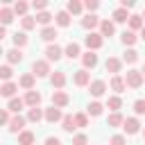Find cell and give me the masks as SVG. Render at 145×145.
<instances>
[{
	"instance_id": "6da1fadb",
	"label": "cell",
	"mask_w": 145,
	"mask_h": 145,
	"mask_svg": "<svg viewBox=\"0 0 145 145\" xmlns=\"http://www.w3.org/2000/svg\"><path fill=\"white\" fill-rule=\"evenodd\" d=\"M84 43H86V48H88L91 52H95V50H100V48H102L104 36H102V34H97V32H88V34H86V39H84Z\"/></svg>"
},
{
	"instance_id": "7a4b0ae2",
	"label": "cell",
	"mask_w": 145,
	"mask_h": 145,
	"mask_svg": "<svg viewBox=\"0 0 145 145\" xmlns=\"http://www.w3.org/2000/svg\"><path fill=\"white\" fill-rule=\"evenodd\" d=\"M143 77H145V75H143L140 70H134V68H131V70H127V75H125V82H127V86H129V88H140V84H143Z\"/></svg>"
},
{
	"instance_id": "3957f363",
	"label": "cell",
	"mask_w": 145,
	"mask_h": 145,
	"mask_svg": "<svg viewBox=\"0 0 145 145\" xmlns=\"http://www.w3.org/2000/svg\"><path fill=\"white\" fill-rule=\"evenodd\" d=\"M61 54H63V50H61L57 43H50V45L45 48V61H59Z\"/></svg>"
},
{
	"instance_id": "277c9868",
	"label": "cell",
	"mask_w": 145,
	"mask_h": 145,
	"mask_svg": "<svg viewBox=\"0 0 145 145\" xmlns=\"http://www.w3.org/2000/svg\"><path fill=\"white\" fill-rule=\"evenodd\" d=\"M32 72H34L36 77H45V75L50 72V61H45V59H41V61H34V66H32Z\"/></svg>"
},
{
	"instance_id": "5b68a950",
	"label": "cell",
	"mask_w": 145,
	"mask_h": 145,
	"mask_svg": "<svg viewBox=\"0 0 145 145\" xmlns=\"http://www.w3.org/2000/svg\"><path fill=\"white\" fill-rule=\"evenodd\" d=\"M25 122H27V118H23L20 113L18 116H14L11 118V122H9V131L11 134H20V131H25L23 127H25Z\"/></svg>"
},
{
	"instance_id": "8992f818",
	"label": "cell",
	"mask_w": 145,
	"mask_h": 145,
	"mask_svg": "<svg viewBox=\"0 0 145 145\" xmlns=\"http://www.w3.org/2000/svg\"><path fill=\"white\" fill-rule=\"evenodd\" d=\"M72 82H75L77 86H91V75H88V70H86V68L77 70L75 77H72Z\"/></svg>"
},
{
	"instance_id": "52a82bcc",
	"label": "cell",
	"mask_w": 145,
	"mask_h": 145,
	"mask_svg": "<svg viewBox=\"0 0 145 145\" xmlns=\"http://www.w3.org/2000/svg\"><path fill=\"white\" fill-rule=\"evenodd\" d=\"M68 102H70V97H68L63 91H54V93H52V106H57V109H63Z\"/></svg>"
},
{
	"instance_id": "ba28073f",
	"label": "cell",
	"mask_w": 145,
	"mask_h": 145,
	"mask_svg": "<svg viewBox=\"0 0 145 145\" xmlns=\"http://www.w3.org/2000/svg\"><path fill=\"white\" fill-rule=\"evenodd\" d=\"M122 129H125V134H129V136L138 134V131H140V122H138V118H127L125 125H122Z\"/></svg>"
},
{
	"instance_id": "9c48e42d",
	"label": "cell",
	"mask_w": 145,
	"mask_h": 145,
	"mask_svg": "<svg viewBox=\"0 0 145 145\" xmlns=\"http://www.w3.org/2000/svg\"><path fill=\"white\" fill-rule=\"evenodd\" d=\"M88 91H91V95H93V97H102V95H104V91H106V84H104L102 79H95V82H91Z\"/></svg>"
},
{
	"instance_id": "30bf717a",
	"label": "cell",
	"mask_w": 145,
	"mask_h": 145,
	"mask_svg": "<svg viewBox=\"0 0 145 145\" xmlns=\"http://www.w3.org/2000/svg\"><path fill=\"white\" fill-rule=\"evenodd\" d=\"M100 23H102V20H100L95 14H88L86 18H82V27H84V29H91V32H93V29H95Z\"/></svg>"
},
{
	"instance_id": "8fae6325",
	"label": "cell",
	"mask_w": 145,
	"mask_h": 145,
	"mask_svg": "<svg viewBox=\"0 0 145 145\" xmlns=\"http://www.w3.org/2000/svg\"><path fill=\"white\" fill-rule=\"evenodd\" d=\"M82 63H84V68H86V70H88V68H95V66H97V54H95V52H91V50H88V52H84V54H82Z\"/></svg>"
},
{
	"instance_id": "7c38bea8",
	"label": "cell",
	"mask_w": 145,
	"mask_h": 145,
	"mask_svg": "<svg viewBox=\"0 0 145 145\" xmlns=\"http://www.w3.org/2000/svg\"><path fill=\"white\" fill-rule=\"evenodd\" d=\"M104 66H106V72H113V75H118V72H120V68H122V61H120L118 57H109Z\"/></svg>"
},
{
	"instance_id": "4fadbf2b",
	"label": "cell",
	"mask_w": 145,
	"mask_h": 145,
	"mask_svg": "<svg viewBox=\"0 0 145 145\" xmlns=\"http://www.w3.org/2000/svg\"><path fill=\"white\" fill-rule=\"evenodd\" d=\"M45 120H48V122H61V120H63V116H61V109H57V106H50V109H45Z\"/></svg>"
},
{
	"instance_id": "5bb4252c",
	"label": "cell",
	"mask_w": 145,
	"mask_h": 145,
	"mask_svg": "<svg viewBox=\"0 0 145 145\" xmlns=\"http://www.w3.org/2000/svg\"><path fill=\"white\" fill-rule=\"evenodd\" d=\"M39 102H41V93H39V91H27V93H25V104H27V106L34 109V106H39Z\"/></svg>"
},
{
	"instance_id": "9a60e30c",
	"label": "cell",
	"mask_w": 145,
	"mask_h": 145,
	"mask_svg": "<svg viewBox=\"0 0 145 145\" xmlns=\"http://www.w3.org/2000/svg\"><path fill=\"white\" fill-rule=\"evenodd\" d=\"M61 129L63 131H68V134H72L75 129H77V122H75V116H63V120H61Z\"/></svg>"
},
{
	"instance_id": "2e32d148",
	"label": "cell",
	"mask_w": 145,
	"mask_h": 145,
	"mask_svg": "<svg viewBox=\"0 0 145 145\" xmlns=\"http://www.w3.org/2000/svg\"><path fill=\"white\" fill-rule=\"evenodd\" d=\"M113 32H116V23L113 20H102L100 23V34L102 36H113Z\"/></svg>"
},
{
	"instance_id": "e0dca14e",
	"label": "cell",
	"mask_w": 145,
	"mask_h": 145,
	"mask_svg": "<svg viewBox=\"0 0 145 145\" xmlns=\"http://www.w3.org/2000/svg\"><path fill=\"white\" fill-rule=\"evenodd\" d=\"M34 79H36V75H34V72H27V75H23V77H20V82H18V84H20L25 91H34Z\"/></svg>"
},
{
	"instance_id": "ac0fdd59",
	"label": "cell",
	"mask_w": 145,
	"mask_h": 145,
	"mask_svg": "<svg viewBox=\"0 0 145 145\" xmlns=\"http://www.w3.org/2000/svg\"><path fill=\"white\" fill-rule=\"evenodd\" d=\"M50 82H52V86H54L57 91H61V88L66 86V75H63V72H52V75H50Z\"/></svg>"
},
{
	"instance_id": "d6986e66",
	"label": "cell",
	"mask_w": 145,
	"mask_h": 145,
	"mask_svg": "<svg viewBox=\"0 0 145 145\" xmlns=\"http://www.w3.org/2000/svg\"><path fill=\"white\" fill-rule=\"evenodd\" d=\"M111 88H113L116 93H122V91L127 88V82H125V77H120V75H113V77H111Z\"/></svg>"
},
{
	"instance_id": "ffe728a7",
	"label": "cell",
	"mask_w": 145,
	"mask_h": 145,
	"mask_svg": "<svg viewBox=\"0 0 145 145\" xmlns=\"http://www.w3.org/2000/svg\"><path fill=\"white\" fill-rule=\"evenodd\" d=\"M34 131H29V129H25V131H20L18 134V145H34Z\"/></svg>"
},
{
	"instance_id": "44dd1931",
	"label": "cell",
	"mask_w": 145,
	"mask_h": 145,
	"mask_svg": "<svg viewBox=\"0 0 145 145\" xmlns=\"http://www.w3.org/2000/svg\"><path fill=\"white\" fill-rule=\"evenodd\" d=\"M63 52H66V57H68V59H77V57L82 54V52H79V43H75V41H70V43L66 45V50H63Z\"/></svg>"
},
{
	"instance_id": "7402d4cb",
	"label": "cell",
	"mask_w": 145,
	"mask_h": 145,
	"mask_svg": "<svg viewBox=\"0 0 145 145\" xmlns=\"http://www.w3.org/2000/svg\"><path fill=\"white\" fill-rule=\"evenodd\" d=\"M5 54H7V61H9V63H20V61H23V52H20L18 48H11V50H7Z\"/></svg>"
},
{
	"instance_id": "603a6c76",
	"label": "cell",
	"mask_w": 145,
	"mask_h": 145,
	"mask_svg": "<svg viewBox=\"0 0 145 145\" xmlns=\"http://www.w3.org/2000/svg\"><path fill=\"white\" fill-rule=\"evenodd\" d=\"M14 14H16V11H14V9H9V7H2V9H0V20H2V27H5V25H9V23L14 20Z\"/></svg>"
},
{
	"instance_id": "cb8c5ba5",
	"label": "cell",
	"mask_w": 145,
	"mask_h": 145,
	"mask_svg": "<svg viewBox=\"0 0 145 145\" xmlns=\"http://www.w3.org/2000/svg\"><path fill=\"white\" fill-rule=\"evenodd\" d=\"M18 91V86L14 84V82H5L2 86H0V93L5 95V97H14V93Z\"/></svg>"
},
{
	"instance_id": "d4e9b609",
	"label": "cell",
	"mask_w": 145,
	"mask_h": 145,
	"mask_svg": "<svg viewBox=\"0 0 145 145\" xmlns=\"http://www.w3.org/2000/svg\"><path fill=\"white\" fill-rule=\"evenodd\" d=\"M23 106H25V100H20V97H11L9 104H7V109H9L11 113H16V116H18V111H20Z\"/></svg>"
},
{
	"instance_id": "484cf974",
	"label": "cell",
	"mask_w": 145,
	"mask_h": 145,
	"mask_svg": "<svg viewBox=\"0 0 145 145\" xmlns=\"http://www.w3.org/2000/svg\"><path fill=\"white\" fill-rule=\"evenodd\" d=\"M43 118H45V111H41L39 106H34V109L27 111V120H29V122H39V120H43Z\"/></svg>"
},
{
	"instance_id": "4316f807",
	"label": "cell",
	"mask_w": 145,
	"mask_h": 145,
	"mask_svg": "<svg viewBox=\"0 0 145 145\" xmlns=\"http://www.w3.org/2000/svg\"><path fill=\"white\" fill-rule=\"evenodd\" d=\"M131 16L127 14V9H122V7H118L116 11H113V23H127Z\"/></svg>"
},
{
	"instance_id": "83f0119b",
	"label": "cell",
	"mask_w": 145,
	"mask_h": 145,
	"mask_svg": "<svg viewBox=\"0 0 145 145\" xmlns=\"http://www.w3.org/2000/svg\"><path fill=\"white\" fill-rule=\"evenodd\" d=\"M57 36H59V34H57V29H54L52 25H50V27H43V29H41V39H43V41H48V43H50V41H54Z\"/></svg>"
},
{
	"instance_id": "f1b7e54d",
	"label": "cell",
	"mask_w": 145,
	"mask_h": 145,
	"mask_svg": "<svg viewBox=\"0 0 145 145\" xmlns=\"http://www.w3.org/2000/svg\"><path fill=\"white\" fill-rule=\"evenodd\" d=\"M82 9H84V5H82L79 0H70V2L66 5V11H68V14H75V16L82 14Z\"/></svg>"
},
{
	"instance_id": "f546056e",
	"label": "cell",
	"mask_w": 145,
	"mask_h": 145,
	"mask_svg": "<svg viewBox=\"0 0 145 145\" xmlns=\"http://www.w3.org/2000/svg\"><path fill=\"white\" fill-rule=\"evenodd\" d=\"M129 27H131V32H136V29H143L145 25H143V16H138V14H131V18H129Z\"/></svg>"
},
{
	"instance_id": "4dcf8cb0",
	"label": "cell",
	"mask_w": 145,
	"mask_h": 145,
	"mask_svg": "<svg viewBox=\"0 0 145 145\" xmlns=\"http://www.w3.org/2000/svg\"><path fill=\"white\" fill-rule=\"evenodd\" d=\"M54 20H57L59 27H68V25H70V14H68V11H59Z\"/></svg>"
},
{
	"instance_id": "1f68e13d",
	"label": "cell",
	"mask_w": 145,
	"mask_h": 145,
	"mask_svg": "<svg viewBox=\"0 0 145 145\" xmlns=\"http://www.w3.org/2000/svg\"><path fill=\"white\" fill-rule=\"evenodd\" d=\"M136 39H138V36H136L131 29H125V32H122V36H120V41H122L125 45H134V43H136Z\"/></svg>"
},
{
	"instance_id": "d6a6232c",
	"label": "cell",
	"mask_w": 145,
	"mask_h": 145,
	"mask_svg": "<svg viewBox=\"0 0 145 145\" xmlns=\"http://www.w3.org/2000/svg\"><path fill=\"white\" fill-rule=\"evenodd\" d=\"M102 109H104V106H102L100 102H91V104H88V109H86V113H88V116H93V118H97V116H102Z\"/></svg>"
},
{
	"instance_id": "836d02e7",
	"label": "cell",
	"mask_w": 145,
	"mask_h": 145,
	"mask_svg": "<svg viewBox=\"0 0 145 145\" xmlns=\"http://www.w3.org/2000/svg\"><path fill=\"white\" fill-rule=\"evenodd\" d=\"M106 125H109V127H120V125H125V118H122L120 113H111V116L106 118Z\"/></svg>"
},
{
	"instance_id": "e575fe53",
	"label": "cell",
	"mask_w": 145,
	"mask_h": 145,
	"mask_svg": "<svg viewBox=\"0 0 145 145\" xmlns=\"http://www.w3.org/2000/svg\"><path fill=\"white\" fill-rule=\"evenodd\" d=\"M14 45H16L18 50H20L23 45H27V34H25V32H16V34H14Z\"/></svg>"
},
{
	"instance_id": "d590c367",
	"label": "cell",
	"mask_w": 145,
	"mask_h": 145,
	"mask_svg": "<svg viewBox=\"0 0 145 145\" xmlns=\"http://www.w3.org/2000/svg\"><path fill=\"white\" fill-rule=\"evenodd\" d=\"M106 106H109L113 113H118V109L122 106V100H120L118 95H111V97H109V102H106Z\"/></svg>"
},
{
	"instance_id": "8d00e7d4",
	"label": "cell",
	"mask_w": 145,
	"mask_h": 145,
	"mask_svg": "<svg viewBox=\"0 0 145 145\" xmlns=\"http://www.w3.org/2000/svg\"><path fill=\"white\" fill-rule=\"evenodd\" d=\"M50 20H52V14H48V11L36 14V23H41L43 27H50Z\"/></svg>"
},
{
	"instance_id": "74e56055",
	"label": "cell",
	"mask_w": 145,
	"mask_h": 145,
	"mask_svg": "<svg viewBox=\"0 0 145 145\" xmlns=\"http://www.w3.org/2000/svg\"><path fill=\"white\" fill-rule=\"evenodd\" d=\"M122 61H125V63H136V61H138V52L129 48V50L125 52V57H122Z\"/></svg>"
},
{
	"instance_id": "f35d334b",
	"label": "cell",
	"mask_w": 145,
	"mask_h": 145,
	"mask_svg": "<svg viewBox=\"0 0 145 145\" xmlns=\"http://www.w3.org/2000/svg\"><path fill=\"white\" fill-rule=\"evenodd\" d=\"M27 7H29L27 2H16V5H14V11H16V16H23V18H25V14H27Z\"/></svg>"
},
{
	"instance_id": "ab89813d",
	"label": "cell",
	"mask_w": 145,
	"mask_h": 145,
	"mask_svg": "<svg viewBox=\"0 0 145 145\" xmlns=\"http://www.w3.org/2000/svg\"><path fill=\"white\" fill-rule=\"evenodd\" d=\"M20 25H23V29L27 32V29H32V27H36V18H32V16H25V18L20 20Z\"/></svg>"
},
{
	"instance_id": "60d3db41",
	"label": "cell",
	"mask_w": 145,
	"mask_h": 145,
	"mask_svg": "<svg viewBox=\"0 0 145 145\" xmlns=\"http://www.w3.org/2000/svg\"><path fill=\"white\" fill-rule=\"evenodd\" d=\"M75 122H77V127H86L88 125V116L86 113H75Z\"/></svg>"
},
{
	"instance_id": "b9f144b4",
	"label": "cell",
	"mask_w": 145,
	"mask_h": 145,
	"mask_svg": "<svg viewBox=\"0 0 145 145\" xmlns=\"http://www.w3.org/2000/svg\"><path fill=\"white\" fill-rule=\"evenodd\" d=\"M11 75H14V72H11V66H2V68H0V77H2L5 82H9Z\"/></svg>"
},
{
	"instance_id": "7bdbcfd3",
	"label": "cell",
	"mask_w": 145,
	"mask_h": 145,
	"mask_svg": "<svg viewBox=\"0 0 145 145\" xmlns=\"http://www.w3.org/2000/svg\"><path fill=\"white\" fill-rule=\"evenodd\" d=\"M134 111H136V116H143L145 113V100H136L134 102Z\"/></svg>"
},
{
	"instance_id": "ee69618b",
	"label": "cell",
	"mask_w": 145,
	"mask_h": 145,
	"mask_svg": "<svg viewBox=\"0 0 145 145\" xmlns=\"http://www.w3.org/2000/svg\"><path fill=\"white\" fill-rule=\"evenodd\" d=\"M72 145H88V138H86V134H77V136L72 138Z\"/></svg>"
},
{
	"instance_id": "f6af8a7d",
	"label": "cell",
	"mask_w": 145,
	"mask_h": 145,
	"mask_svg": "<svg viewBox=\"0 0 145 145\" xmlns=\"http://www.w3.org/2000/svg\"><path fill=\"white\" fill-rule=\"evenodd\" d=\"M32 7H34V9H36L39 14H41V11H45V7H48V2H45V0H34V2H32Z\"/></svg>"
},
{
	"instance_id": "bcb514c9",
	"label": "cell",
	"mask_w": 145,
	"mask_h": 145,
	"mask_svg": "<svg viewBox=\"0 0 145 145\" xmlns=\"http://www.w3.org/2000/svg\"><path fill=\"white\" fill-rule=\"evenodd\" d=\"M0 122L9 127V122H11V116H9V109H2V113H0Z\"/></svg>"
},
{
	"instance_id": "7dc6e473",
	"label": "cell",
	"mask_w": 145,
	"mask_h": 145,
	"mask_svg": "<svg viewBox=\"0 0 145 145\" xmlns=\"http://www.w3.org/2000/svg\"><path fill=\"white\" fill-rule=\"evenodd\" d=\"M111 145H127V140H125L122 134H116V136L111 138Z\"/></svg>"
},
{
	"instance_id": "c3c4849f",
	"label": "cell",
	"mask_w": 145,
	"mask_h": 145,
	"mask_svg": "<svg viewBox=\"0 0 145 145\" xmlns=\"http://www.w3.org/2000/svg\"><path fill=\"white\" fill-rule=\"evenodd\" d=\"M84 7H86V9H88V11H95V9H97V7H100V5H97V2H95V0H86V2H84Z\"/></svg>"
},
{
	"instance_id": "681fc988",
	"label": "cell",
	"mask_w": 145,
	"mask_h": 145,
	"mask_svg": "<svg viewBox=\"0 0 145 145\" xmlns=\"http://www.w3.org/2000/svg\"><path fill=\"white\" fill-rule=\"evenodd\" d=\"M45 145H61V140H59L57 136H48V138H45Z\"/></svg>"
},
{
	"instance_id": "f907efd6",
	"label": "cell",
	"mask_w": 145,
	"mask_h": 145,
	"mask_svg": "<svg viewBox=\"0 0 145 145\" xmlns=\"http://www.w3.org/2000/svg\"><path fill=\"white\" fill-rule=\"evenodd\" d=\"M120 7H122V9H131V7H134V0H122Z\"/></svg>"
},
{
	"instance_id": "816d5d0a",
	"label": "cell",
	"mask_w": 145,
	"mask_h": 145,
	"mask_svg": "<svg viewBox=\"0 0 145 145\" xmlns=\"http://www.w3.org/2000/svg\"><path fill=\"white\" fill-rule=\"evenodd\" d=\"M140 39H143V41H145V27H143V29H140Z\"/></svg>"
},
{
	"instance_id": "f5cc1de1",
	"label": "cell",
	"mask_w": 145,
	"mask_h": 145,
	"mask_svg": "<svg viewBox=\"0 0 145 145\" xmlns=\"http://www.w3.org/2000/svg\"><path fill=\"white\" fill-rule=\"evenodd\" d=\"M140 72H143V75H145V63H143V70H140Z\"/></svg>"
},
{
	"instance_id": "db71d44e",
	"label": "cell",
	"mask_w": 145,
	"mask_h": 145,
	"mask_svg": "<svg viewBox=\"0 0 145 145\" xmlns=\"http://www.w3.org/2000/svg\"><path fill=\"white\" fill-rule=\"evenodd\" d=\"M143 138H145V129H143Z\"/></svg>"
},
{
	"instance_id": "11a10c76",
	"label": "cell",
	"mask_w": 145,
	"mask_h": 145,
	"mask_svg": "<svg viewBox=\"0 0 145 145\" xmlns=\"http://www.w3.org/2000/svg\"><path fill=\"white\" fill-rule=\"evenodd\" d=\"M143 18H145V9H143Z\"/></svg>"
}]
</instances>
